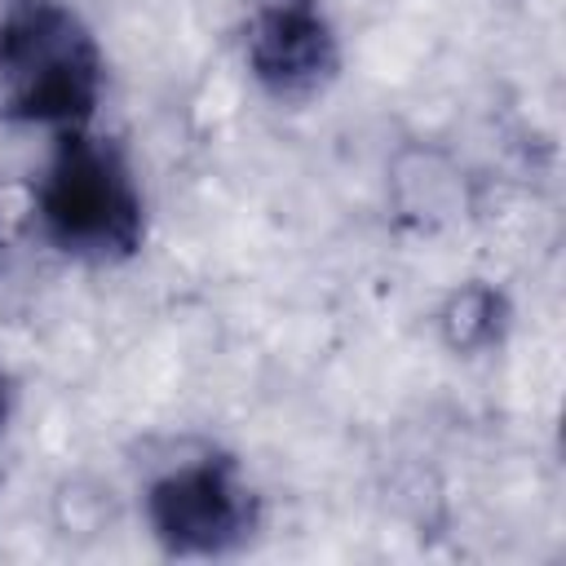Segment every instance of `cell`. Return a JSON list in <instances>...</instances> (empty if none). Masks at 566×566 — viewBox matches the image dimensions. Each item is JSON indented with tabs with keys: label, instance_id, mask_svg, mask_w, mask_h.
Here are the masks:
<instances>
[{
	"label": "cell",
	"instance_id": "obj_4",
	"mask_svg": "<svg viewBox=\"0 0 566 566\" xmlns=\"http://www.w3.org/2000/svg\"><path fill=\"white\" fill-rule=\"evenodd\" d=\"M252 75L274 97L318 93L340 62L336 31L318 0H261L248 22Z\"/></svg>",
	"mask_w": 566,
	"mask_h": 566
},
{
	"label": "cell",
	"instance_id": "obj_5",
	"mask_svg": "<svg viewBox=\"0 0 566 566\" xmlns=\"http://www.w3.org/2000/svg\"><path fill=\"white\" fill-rule=\"evenodd\" d=\"M4 411H9V389H4V376H0V420H4Z\"/></svg>",
	"mask_w": 566,
	"mask_h": 566
},
{
	"label": "cell",
	"instance_id": "obj_3",
	"mask_svg": "<svg viewBox=\"0 0 566 566\" xmlns=\"http://www.w3.org/2000/svg\"><path fill=\"white\" fill-rule=\"evenodd\" d=\"M146 513L172 553H226L256 522L252 491L230 460H199L164 473L146 495Z\"/></svg>",
	"mask_w": 566,
	"mask_h": 566
},
{
	"label": "cell",
	"instance_id": "obj_1",
	"mask_svg": "<svg viewBox=\"0 0 566 566\" xmlns=\"http://www.w3.org/2000/svg\"><path fill=\"white\" fill-rule=\"evenodd\" d=\"M102 57L71 9L27 0L0 22V111L40 124H80L93 115Z\"/></svg>",
	"mask_w": 566,
	"mask_h": 566
},
{
	"label": "cell",
	"instance_id": "obj_2",
	"mask_svg": "<svg viewBox=\"0 0 566 566\" xmlns=\"http://www.w3.org/2000/svg\"><path fill=\"white\" fill-rule=\"evenodd\" d=\"M40 221L62 252L88 261H119L146 234L142 195L115 146L71 133L62 137L40 186Z\"/></svg>",
	"mask_w": 566,
	"mask_h": 566
}]
</instances>
